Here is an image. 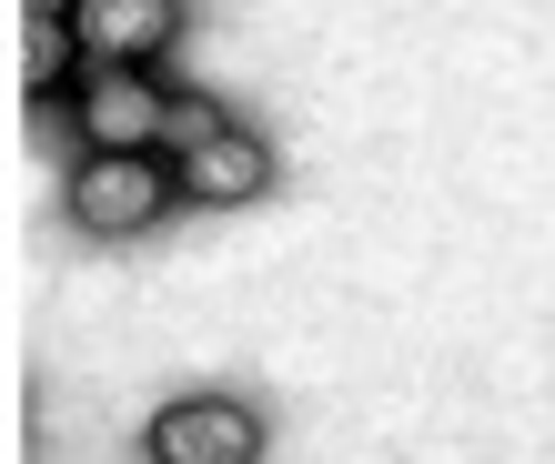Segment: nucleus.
Listing matches in <instances>:
<instances>
[{
	"label": "nucleus",
	"instance_id": "obj_1",
	"mask_svg": "<svg viewBox=\"0 0 555 464\" xmlns=\"http://www.w3.org/2000/svg\"><path fill=\"white\" fill-rule=\"evenodd\" d=\"M72 112H81V142L91 152H152L162 121H172V91H152L142 61H81Z\"/></svg>",
	"mask_w": 555,
	"mask_h": 464
},
{
	"label": "nucleus",
	"instance_id": "obj_6",
	"mask_svg": "<svg viewBox=\"0 0 555 464\" xmlns=\"http://www.w3.org/2000/svg\"><path fill=\"white\" fill-rule=\"evenodd\" d=\"M72 61H91L72 21H21V91H51Z\"/></svg>",
	"mask_w": 555,
	"mask_h": 464
},
{
	"label": "nucleus",
	"instance_id": "obj_7",
	"mask_svg": "<svg viewBox=\"0 0 555 464\" xmlns=\"http://www.w3.org/2000/svg\"><path fill=\"white\" fill-rule=\"evenodd\" d=\"M212 131H233V121H222L212 102H192V91H172V121H162V152H172V162H182L192 142H212Z\"/></svg>",
	"mask_w": 555,
	"mask_h": 464
},
{
	"label": "nucleus",
	"instance_id": "obj_8",
	"mask_svg": "<svg viewBox=\"0 0 555 464\" xmlns=\"http://www.w3.org/2000/svg\"><path fill=\"white\" fill-rule=\"evenodd\" d=\"M81 11V0H30V21H72Z\"/></svg>",
	"mask_w": 555,
	"mask_h": 464
},
{
	"label": "nucleus",
	"instance_id": "obj_5",
	"mask_svg": "<svg viewBox=\"0 0 555 464\" xmlns=\"http://www.w3.org/2000/svg\"><path fill=\"white\" fill-rule=\"evenodd\" d=\"M172 172H182L192 203H253V192L273 182V162H263V142H253V131H212V142H192Z\"/></svg>",
	"mask_w": 555,
	"mask_h": 464
},
{
	"label": "nucleus",
	"instance_id": "obj_2",
	"mask_svg": "<svg viewBox=\"0 0 555 464\" xmlns=\"http://www.w3.org/2000/svg\"><path fill=\"white\" fill-rule=\"evenodd\" d=\"M172 192H182L172 162H152V152H91L72 172V222L81 232H142Z\"/></svg>",
	"mask_w": 555,
	"mask_h": 464
},
{
	"label": "nucleus",
	"instance_id": "obj_4",
	"mask_svg": "<svg viewBox=\"0 0 555 464\" xmlns=\"http://www.w3.org/2000/svg\"><path fill=\"white\" fill-rule=\"evenodd\" d=\"M172 21H182V0H81L72 11L91 61H152L162 41H172Z\"/></svg>",
	"mask_w": 555,
	"mask_h": 464
},
{
	"label": "nucleus",
	"instance_id": "obj_3",
	"mask_svg": "<svg viewBox=\"0 0 555 464\" xmlns=\"http://www.w3.org/2000/svg\"><path fill=\"white\" fill-rule=\"evenodd\" d=\"M253 454H263V424L233 394H182L152 414V464H253Z\"/></svg>",
	"mask_w": 555,
	"mask_h": 464
}]
</instances>
